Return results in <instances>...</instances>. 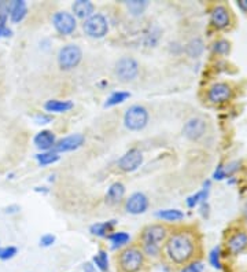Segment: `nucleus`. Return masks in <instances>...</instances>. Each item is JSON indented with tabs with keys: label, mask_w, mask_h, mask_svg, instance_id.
<instances>
[{
	"label": "nucleus",
	"mask_w": 247,
	"mask_h": 272,
	"mask_svg": "<svg viewBox=\"0 0 247 272\" xmlns=\"http://www.w3.org/2000/svg\"><path fill=\"white\" fill-rule=\"evenodd\" d=\"M197 239L188 231L173 232L165 243V255L175 265H184L195 259L197 255Z\"/></svg>",
	"instance_id": "nucleus-1"
},
{
	"label": "nucleus",
	"mask_w": 247,
	"mask_h": 272,
	"mask_svg": "<svg viewBox=\"0 0 247 272\" xmlns=\"http://www.w3.org/2000/svg\"><path fill=\"white\" fill-rule=\"evenodd\" d=\"M166 237H168L166 227L161 226V224H151L146 227L142 234L143 253L154 259L158 257L161 255V247Z\"/></svg>",
	"instance_id": "nucleus-2"
},
{
	"label": "nucleus",
	"mask_w": 247,
	"mask_h": 272,
	"mask_svg": "<svg viewBox=\"0 0 247 272\" xmlns=\"http://www.w3.org/2000/svg\"><path fill=\"white\" fill-rule=\"evenodd\" d=\"M144 265V253L139 247H126L118 256L121 272H140Z\"/></svg>",
	"instance_id": "nucleus-3"
},
{
	"label": "nucleus",
	"mask_w": 247,
	"mask_h": 272,
	"mask_svg": "<svg viewBox=\"0 0 247 272\" xmlns=\"http://www.w3.org/2000/svg\"><path fill=\"white\" fill-rule=\"evenodd\" d=\"M148 110L142 105L130 106L124 114V125L129 131H142L148 124Z\"/></svg>",
	"instance_id": "nucleus-4"
},
{
	"label": "nucleus",
	"mask_w": 247,
	"mask_h": 272,
	"mask_svg": "<svg viewBox=\"0 0 247 272\" xmlns=\"http://www.w3.org/2000/svg\"><path fill=\"white\" fill-rule=\"evenodd\" d=\"M83 59V51L75 44L63 46L58 52V65L62 70H71L80 65Z\"/></svg>",
	"instance_id": "nucleus-5"
},
{
	"label": "nucleus",
	"mask_w": 247,
	"mask_h": 272,
	"mask_svg": "<svg viewBox=\"0 0 247 272\" xmlns=\"http://www.w3.org/2000/svg\"><path fill=\"white\" fill-rule=\"evenodd\" d=\"M83 28H84V32L88 34L89 38L102 39L105 38L107 32H109V22H107L105 15L95 13L93 15L85 20V22L83 24Z\"/></svg>",
	"instance_id": "nucleus-6"
},
{
	"label": "nucleus",
	"mask_w": 247,
	"mask_h": 272,
	"mask_svg": "<svg viewBox=\"0 0 247 272\" xmlns=\"http://www.w3.org/2000/svg\"><path fill=\"white\" fill-rule=\"evenodd\" d=\"M114 73L122 83H128V81H134L139 75V63L136 59L130 58V57H124V58L118 59L116 63V69Z\"/></svg>",
	"instance_id": "nucleus-7"
},
{
	"label": "nucleus",
	"mask_w": 247,
	"mask_h": 272,
	"mask_svg": "<svg viewBox=\"0 0 247 272\" xmlns=\"http://www.w3.org/2000/svg\"><path fill=\"white\" fill-rule=\"evenodd\" d=\"M234 97V89L228 83H214L207 89V101L213 105H224Z\"/></svg>",
	"instance_id": "nucleus-8"
},
{
	"label": "nucleus",
	"mask_w": 247,
	"mask_h": 272,
	"mask_svg": "<svg viewBox=\"0 0 247 272\" xmlns=\"http://www.w3.org/2000/svg\"><path fill=\"white\" fill-rule=\"evenodd\" d=\"M225 247L226 251L234 257L244 253L247 250V231L238 230L232 232L226 239Z\"/></svg>",
	"instance_id": "nucleus-9"
},
{
	"label": "nucleus",
	"mask_w": 247,
	"mask_h": 272,
	"mask_svg": "<svg viewBox=\"0 0 247 272\" xmlns=\"http://www.w3.org/2000/svg\"><path fill=\"white\" fill-rule=\"evenodd\" d=\"M52 25L56 29V32L61 34H71L75 30V18L73 14L67 11H58L52 17Z\"/></svg>",
	"instance_id": "nucleus-10"
},
{
	"label": "nucleus",
	"mask_w": 247,
	"mask_h": 272,
	"mask_svg": "<svg viewBox=\"0 0 247 272\" xmlns=\"http://www.w3.org/2000/svg\"><path fill=\"white\" fill-rule=\"evenodd\" d=\"M143 164V153L139 149H130L118 159V168L122 172H135Z\"/></svg>",
	"instance_id": "nucleus-11"
},
{
	"label": "nucleus",
	"mask_w": 247,
	"mask_h": 272,
	"mask_svg": "<svg viewBox=\"0 0 247 272\" xmlns=\"http://www.w3.org/2000/svg\"><path fill=\"white\" fill-rule=\"evenodd\" d=\"M210 24L214 29L224 30L231 25V13L224 5H216L210 13Z\"/></svg>",
	"instance_id": "nucleus-12"
},
{
	"label": "nucleus",
	"mask_w": 247,
	"mask_h": 272,
	"mask_svg": "<svg viewBox=\"0 0 247 272\" xmlns=\"http://www.w3.org/2000/svg\"><path fill=\"white\" fill-rule=\"evenodd\" d=\"M183 134L189 140H199L206 134V121L201 117L189 118L183 126Z\"/></svg>",
	"instance_id": "nucleus-13"
},
{
	"label": "nucleus",
	"mask_w": 247,
	"mask_h": 272,
	"mask_svg": "<svg viewBox=\"0 0 247 272\" xmlns=\"http://www.w3.org/2000/svg\"><path fill=\"white\" fill-rule=\"evenodd\" d=\"M85 138L83 134H73L70 136H66V138L61 139L58 142L55 143L54 149L52 151L55 153H66V151H73L77 150L79 147L83 146Z\"/></svg>",
	"instance_id": "nucleus-14"
},
{
	"label": "nucleus",
	"mask_w": 247,
	"mask_h": 272,
	"mask_svg": "<svg viewBox=\"0 0 247 272\" xmlns=\"http://www.w3.org/2000/svg\"><path fill=\"white\" fill-rule=\"evenodd\" d=\"M148 209V198L146 194L134 193L125 202V210L130 214H142Z\"/></svg>",
	"instance_id": "nucleus-15"
},
{
	"label": "nucleus",
	"mask_w": 247,
	"mask_h": 272,
	"mask_svg": "<svg viewBox=\"0 0 247 272\" xmlns=\"http://www.w3.org/2000/svg\"><path fill=\"white\" fill-rule=\"evenodd\" d=\"M28 15V5L25 0H13L9 3V17L13 24H20Z\"/></svg>",
	"instance_id": "nucleus-16"
},
{
	"label": "nucleus",
	"mask_w": 247,
	"mask_h": 272,
	"mask_svg": "<svg viewBox=\"0 0 247 272\" xmlns=\"http://www.w3.org/2000/svg\"><path fill=\"white\" fill-rule=\"evenodd\" d=\"M33 143L39 150L51 151L54 149L55 143H56V138L51 131L44 130L36 134V136L33 138Z\"/></svg>",
	"instance_id": "nucleus-17"
},
{
	"label": "nucleus",
	"mask_w": 247,
	"mask_h": 272,
	"mask_svg": "<svg viewBox=\"0 0 247 272\" xmlns=\"http://www.w3.org/2000/svg\"><path fill=\"white\" fill-rule=\"evenodd\" d=\"M73 9V13L77 18H83V20H87L91 15H93V11H95V6L93 3H91L89 0H77L73 3L71 6Z\"/></svg>",
	"instance_id": "nucleus-18"
},
{
	"label": "nucleus",
	"mask_w": 247,
	"mask_h": 272,
	"mask_svg": "<svg viewBox=\"0 0 247 272\" xmlns=\"http://www.w3.org/2000/svg\"><path fill=\"white\" fill-rule=\"evenodd\" d=\"M124 195H125V186L122 185L121 182H116L110 186L107 193H106V204L116 205L122 201Z\"/></svg>",
	"instance_id": "nucleus-19"
},
{
	"label": "nucleus",
	"mask_w": 247,
	"mask_h": 272,
	"mask_svg": "<svg viewBox=\"0 0 247 272\" xmlns=\"http://www.w3.org/2000/svg\"><path fill=\"white\" fill-rule=\"evenodd\" d=\"M73 102L71 101H59V99H50L44 103V109L48 113H66L73 109Z\"/></svg>",
	"instance_id": "nucleus-20"
},
{
	"label": "nucleus",
	"mask_w": 247,
	"mask_h": 272,
	"mask_svg": "<svg viewBox=\"0 0 247 272\" xmlns=\"http://www.w3.org/2000/svg\"><path fill=\"white\" fill-rule=\"evenodd\" d=\"M116 224H117V222H116V220H110V222H103V223H97V224H92V226L89 227V231H91V234L95 235V237H101V238H105V237H109L110 232H113Z\"/></svg>",
	"instance_id": "nucleus-21"
},
{
	"label": "nucleus",
	"mask_w": 247,
	"mask_h": 272,
	"mask_svg": "<svg viewBox=\"0 0 247 272\" xmlns=\"http://www.w3.org/2000/svg\"><path fill=\"white\" fill-rule=\"evenodd\" d=\"M109 241L111 243V249L117 250V249H121L129 243L130 235L125 231H117V232H111L109 235Z\"/></svg>",
	"instance_id": "nucleus-22"
},
{
	"label": "nucleus",
	"mask_w": 247,
	"mask_h": 272,
	"mask_svg": "<svg viewBox=\"0 0 247 272\" xmlns=\"http://www.w3.org/2000/svg\"><path fill=\"white\" fill-rule=\"evenodd\" d=\"M155 216L165 222H180L185 217L184 212L180 209H161L155 213Z\"/></svg>",
	"instance_id": "nucleus-23"
},
{
	"label": "nucleus",
	"mask_w": 247,
	"mask_h": 272,
	"mask_svg": "<svg viewBox=\"0 0 247 272\" xmlns=\"http://www.w3.org/2000/svg\"><path fill=\"white\" fill-rule=\"evenodd\" d=\"M203 51H205V44L202 42V39L199 38L193 39V40L185 46V52H187V55L191 57V58H199V57L203 54Z\"/></svg>",
	"instance_id": "nucleus-24"
},
{
	"label": "nucleus",
	"mask_w": 247,
	"mask_h": 272,
	"mask_svg": "<svg viewBox=\"0 0 247 272\" xmlns=\"http://www.w3.org/2000/svg\"><path fill=\"white\" fill-rule=\"evenodd\" d=\"M125 6L128 11L130 13V15L139 17L148 7V2L147 0H129V2H125Z\"/></svg>",
	"instance_id": "nucleus-25"
},
{
	"label": "nucleus",
	"mask_w": 247,
	"mask_h": 272,
	"mask_svg": "<svg viewBox=\"0 0 247 272\" xmlns=\"http://www.w3.org/2000/svg\"><path fill=\"white\" fill-rule=\"evenodd\" d=\"M61 155L55 151H43V153H39L36 155V161H37L42 167H47V165H52V164L58 162Z\"/></svg>",
	"instance_id": "nucleus-26"
},
{
	"label": "nucleus",
	"mask_w": 247,
	"mask_h": 272,
	"mask_svg": "<svg viewBox=\"0 0 247 272\" xmlns=\"http://www.w3.org/2000/svg\"><path fill=\"white\" fill-rule=\"evenodd\" d=\"M128 98H130L129 93H125V91H116V93L111 94V95L106 99L105 107H113V106L121 105Z\"/></svg>",
	"instance_id": "nucleus-27"
},
{
	"label": "nucleus",
	"mask_w": 247,
	"mask_h": 272,
	"mask_svg": "<svg viewBox=\"0 0 247 272\" xmlns=\"http://www.w3.org/2000/svg\"><path fill=\"white\" fill-rule=\"evenodd\" d=\"M209 191L210 189H202L201 191L189 195V197L187 198V206H188V208H195V206H198L199 204L206 202V200L209 198Z\"/></svg>",
	"instance_id": "nucleus-28"
},
{
	"label": "nucleus",
	"mask_w": 247,
	"mask_h": 272,
	"mask_svg": "<svg viewBox=\"0 0 247 272\" xmlns=\"http://www.w3.org/2000/svg\"><path fill=\"white\" fill-rule=\"evenodd\" d=\"M95 267L99 268L102 272H107L109 271V256H107V251L106 250H99L97 255L93 256L92 259Z\"/></svg>",
	"instance_id": "nucleus-29"
},
{
	"label": "nucleus",
	"mask_w": 247,
	"mask_h": 272,
	"mask_svg": "<svg viewBox=\"0 0 247 272\" xmlns=\"http://www.w3.org/2000/svg\"><path fill=\"white\" fill-rule=\"evenodd\" d=\"M179 272H205V263L202 260L194 259L189 263L181 265Z\"/></svg>",
	"instance_id": "nucleus-30"
},
{
	"label": "nucleus",
	"mask_w": 247,
	"mask_h": 272,
	"mask_svg": "<svg viewBox=\"0 0 247 272\" xmlns=\"http://www.w3.org/2000/svg\"><path fill=\"white\" fill-rule=\"evenodd\" d=\"M212 51L217 55H228L231 51V43L225 39H218L213 43Z\"/></svg>",
	"instance_id": "nucleus-31"
},
{
	"label": "nucleus",
	"mask_w": 247,
	"mask_h": 272,
	"mask_svg": "<svg viewBox=\"0 0 247 272\" xmlns=\"http://www.w3.org/2000/svg\"><path fill=\"white\" fill-rule=\"evenodd\" d=\"M209 263L210 265L216 269H222L221 263V247L214 246L209 253Z\"/></svg>",
	"instance_id": "nucleus-32"
},
{
	"label": "nucleus",
	"mask_w": 247,
	"mask_h": 272,
	"mask_svg": "<svg viewBox=\"0 0 247 272\" xmlns=\"http://www.w3.org/2000/svg\"><path fill=\"white\" fill-rule=\"evenodd\" d=\"M18 253V249L15 246H2L0 247V260L2 261H7L15 257Z\"/></svg>",
	"instance_id": "nucleus-33"
},
{
	"label": "nucleus",
	"mask_w": 247,
	"mask_h": 272,
	"mask_svg": "<svg viewBox=\"0 0 247 272\" xmlns=\"http://www.w3.org/2000/svg\"><path fill=\"white\" fill-rule=\"evenodd\" d=\"M240 169V162L239 161H232V162L226 164L225 167H224V172H225V177H232V176L236 173V172Z\"/></svg>",
	"instance_id": "nucleus-34"
},
{
	"label": "nucleus",
	"mask_w": 247,
	"mask_h": 272,
	"mask_svg": "<svg viewBox=\"0 0 247 272\" xmlns=\"http://www.w3.org/2000/svg\"><path fill=\"white\" fill-rule=\"evenodd\" d=\"M9 20V3L7 2H0V25H6Z\"/></svg>",
	"instance_id": "nucleus-35"
},
{
	"label": "nucleus",
	"mask_w": 247,
	"mask_h": 272,
	"mask_svg": "<svg viewBox=\"0 0 247 272\" xmlns=\"http://www.w3.org/2000/svg\"><path fill=\"white\" fill-rule=\"evenodd\" d=\"M55 241H56L55 235H52V234L43 235L42 238H40V246H43V247L52 246V245L55 243Z\"/></svg>",
	"instance_id": "nucleus-36"
},
{
	"label": "nucleus",
	"mask_w": 247,
	"mask_h": 272,
	"mask_svg": "<svg viewBox=\"0 0 247 272\" xmlns=\"http://www.w3.org/2000/svg\"><path fill=\"white\" fill-rule=\"evenodd\" d=\"M34 121L36 124H50L52 121V117H51L50 114H44V113H39L34 116Z\"/></svg>",
	"instance_id": "nucleus-37"
},
{
	"label": "nucleus",
	"mask_w": 247,
	"mask_h": 272,
	"mask_svg": "<svg viewBox=\"0 0 247 272\" xmlns=\"http://www.w3.org/2000/svg\"><path fill=\"white\" fill-rule=\"evenodd\" d=\"M213 179L214 180L225 179V172H224V165H222V164H218V167L216 168V171H214L213 173Z\"/></svg>",
	"instance_id": "nucleus-38"
},
{
	"label": "nucleus",
	"mask_w": 247,
	"mask_h": 272,
	"mask_svg": "<svg viewBox=\"0 0 247 272\" xmlns=\"http://www.w3.org/2000/svg\"><path fill=\"white\" fill-rule=\"evenodd\" d=\"M13 34V30L7 25H0V38H10Z\"/></svg>",
	"instance_id": "nucleus-39"
},
{
	"label": "nucleus",
	"mask_w": 247,
	"mask_h": 272,
	"mask_svg": "<svg viewBox=\"0 0 247 272\" xmlns=\"http://www.w3.org/2000/svg\"><path fill=\"white\" fill-rule=\"evenodd\" d=\"M20 209H21V208H20L18 205H10L6 208L5 212L9 214H14V213H17V212H20Z\"/></svg>",
	"instance_id": "nucleus-40"
},
{
	"label": "nucleus",
	"mask_w": 247,
	"mask_h": 272,
	"mask_svg": "<svg viewBox=\"0 0 247 272\" xmlns=\"http://www.w3.org/2000/svg\"><path fill=\"white\" fill-rule=\"evenodd\" d=\"M201 213L203 217H207V214H209V205H207V202L201 204Z\"/></svg>",
	"instance_id": "nucleus-41"
},
{
	"label": "nucleus",
	"mask_w": 247,
	"mask_h": 272,
	"mask_svg": "<svg viewBox=\"0 0 247 272\" xmlns=\"http://www.w3.org/2000/svg\"><path fill=\"white\" fill-rule=\"evenodd\" d=\"M236 5H238V7L242 10L243 13L247 14V0H238Z\"/></svg>",
	"instance_id": "nucleus-42"
},
{
	"label": "nucleus",
	"mask_w": 247,
	"mask_h": 272,
	"mask_svg": "<svg viewBox=\"0 0 247 272\" xmlns=\"http://www.w3.org/2000/svg\"><path fill=\"white\" fill-rule=\"evenodd\" d=\"M84 272H95V265L91 263H87L84 265Z\"/></svg>",
	"instance_id": "nucleus-43"
},
{
	"label": "nucleus",
	"mask_w": 247,
	"mask_h": 272,
	"mask_svg": "<svg viewBox=\"0 0 247 272\" xmlns=\"http://www.w3.org/2000/svg\"><path fill=\"white\" fill-rule=\"evenodd\" d=\"M34 191H37V193H48V190H47L46 187H36Z\"/></svg>",
	"instance_id": "nucleus-44"
},
{
	"label": "nucleus",
	"mask_w": 247,
	"mask_h": 272,
	"mask_svg": "<svg viewBox=\"0 0 247 272\" xmlns=\"http://www.w3.org/2000/svg\"><path fill=\"white\" fill-rule=\"evenodd\" d=\"M243 217H244V220L247 222V201H246V204L243 205Z\"/></svg>",
	"instance_id": "nucleus-45"
}]
</instances>
